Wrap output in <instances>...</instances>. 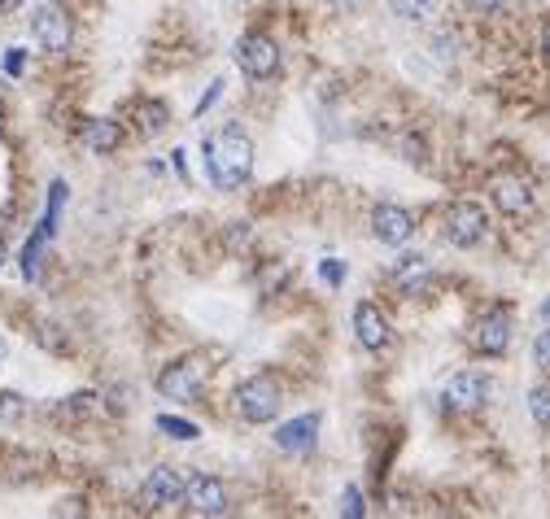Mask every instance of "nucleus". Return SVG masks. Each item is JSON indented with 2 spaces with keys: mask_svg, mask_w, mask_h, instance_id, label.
Returning a JSON list of instances; mask_svg holds the SVG:
<instances>
[{
  "mask_svg": "<svg viewBox=\"0 0 550 519\" xmlns=\"http://www.w3.org/2000/svg\"><path fill=\"white\" fill-rule=\"evenodd\" d=\"M201 153H206L210 179L223 192H236L241 184H249V175H254V140H249L241 127H219L206 144H201Z\"/></svg>",
  "mask_w": 550,
  "mask_h": 519,
  "instance_id": "1",
  "label": "nucleus"
},
{
  "mask_svg": "<svg viewBox=\"0 0 550 519\" xmlns=\"http://www.w3.org/2000/svg\"><path fill=\"white\" fill-rule=\"evenodd\" d=\"M236 415L245 419V424H271L275 415H280V406H284V389H280V380L271 376V371H258V376H249L241 380V389H236Z\"/></svg>",
  "mask_w": 550,
  "mask_h": 519,
  "instance_id": "2",
  "label": "nucleus"
},
{
  "mask_svg": "<svg viewBox=\"0 0 550 519\" xmlns=\"http://www.w3.org/2000/svg\"><path fill=\"white\" fill-rule=\"evenodd\" d=\"M489 236V214L485 205L476 201H454L446 214H441V240L450 249H476Z\"/></svg>",
  "mask_w": 550,
  "mask_h": 519,
  "instance_id": "3",
  "label": "nucleus"
},
{
  "mask_svg": "<svg viewBox=\"0 0 550 519\" xmlns=\"http://www.w3.org/2000/svg\"><path fill=\"white\" fill-rule=\"evenodd\" d=\"M206 376H210V367L201 358H175L158 371L153 389H158V397H166V402H193L201 393V384H206Z\"/></svg>",
  "mask_w": 550,
  "mask_h": 519,
  "instance_id": "4",
  "label": "nucleus"
},
{
  "mask_svg": "<svg viewBox=\"0 0 550 519\" xmlns=\"http://www.w3.org/2000/svg\"><path fill=\"white\" fill-rule=\"evenodd\" d=\"M140 506H145L149 515H162V511H175V506H184V472L179 467H153L145 476V485H140Z\"/></svg>",
  "mask_w": 550,
  "mask_h": 519,
  "instance_id": "5",
  "label": "nucleus"
},
{
  "mask_svg": "<svg viewBox=\"0 0 550 519\" xmlns=\"http://www.w3.org/2000/svg\"><path fill=\"white\" fill-rule=\"evenodd\" d=\"M31 35L44 53L62 57V53H70V44H75V22H70L62 5H40L31 18Z\"/></svg>",
  "mask_w": 550,
  "mask_h": 519,
  "instance_id": "6",
  "label": "nucleus"
},
{
  "mask_svg": "<svg viewBox=\"0 0 550 519\" xmlns=\"http://www.w3.org/2000/svg\"><path fill=\"white\" fill-rule=\"evenodd\" d=\"M232 57H236V66H241V75H249V79H271L275 70H280V44L262 31L241 35Z\"/></svg>",
  "mask_w": 550,
  "mask_h": 519,
  "instance_id": "7",
  "label": "nucleus"
},
{
  "mask_svg": "<svg viewBox=\"0 0 550 519\" xmlns=\"http://www.w3.org/2000/svg\"><path fill=\"white\" fill-rule=\"evenodd\" d=\"M184 506H188V515H197V519H219V515H227V489H223V480H219V476H206V472L188 476V480H184Z\"/></svg>",
  "mask_w": 550,
  "mask_h": 519,
  "instance_id": "8",
  "label": "nucleus"
},
{
  "mask_svg": "<svg viewBox=\"0 0 550 519\" xmlns=\"http://www.w3.org/2000/svg\"><path fill=\"white\" fill-rule=\"evenodd\" d=\"M489 201H494L502 214L520 219V214H533L537 192H533V184H529V179H524V175L502 171V175H489Z\"/></svg>",
  "mask_w": 550,
  "mask_h": 519,
  "instance_id": "9",
  "label": "nucleus"
},
{
  "mask_svg": "<svg viewBox=\"0 0 550 519\" xmlns=\"http://www.w3.org/2000/svg\"><path fill=\"white\" fill-rule=\"evenodd\" d=\"M354 336L363 349H372V354H380V349L393 345V323L389 315L376 306V301H358L354 306Z\"/></svg>",
  "mask_w": 550,
  "mask_h": 519,
  "instance_id": "10",
  "label": "nucleus"
},
{
  "mask_svg": "<svg viewBox=\"0 0 550 519\" xmlns=\"http://www.w3.org/2000/svg\"><path fill=\"white\" fill-rule=\"evenodd\" d=\"M372 236L380 240V245H389V249L406 245V240L415 236V214L402 210V205H393V201H380L372 210Z\"/></svg>",
  "mask_w": 550,
  "mask_h": 519,
  "instance_id": "11",
  "label": "nucleus"
},
{
  "mask_svg": "<svg viewBox=\"0 0 550 519\" xmlns=\"http://www.w3.org/2000/svg\"><path fill=\"white\" fill-rule=\"evenodd\" d=\"M441 402H446V410H481L489 402V376H481V371H459V376L446 380Z\"/></svg>",
  "mask_w": 550,
  "mask_h": 519,
  "instance_id": "12",
  "label": "nucleus"
},
{
  "mask_svg": "<svg viewBox=\"0 0 550 519\" xmlns=\"http://www.w3.org/2000/svg\"><path fill=\"white\" fill-rule=\"evenodd\" d=\"M507 345H511V310H489V315L476 323V332H472V349L476 354H485V358H502L507 354Z\"/></svg>",
  "mask_w": 550,
  "mask_h": 519,
  "instance_id": "13",
  "label": "nucleus"
},
{
  "mask_svg": "<svg viewBox=\"0 0 550 519\" xmlns=\"http://www.w3.org/2000/svg\"><path fill=\"white\" fill-rule=\"evenodd\" d=\"M79 140H83V149L88 153H101V158H110V153L123 149V127L114 123V118H88L79 131Z\"/></svg>",
  "mask_w": 550,
  "mask_h": 519,
  "instance_id": "14",
  "label": "nucleus"
},
{
  "mask_svg": "<svg viewBox=\"0 0 550 519\" xmlns=\"http://www.w3.org/2000/svg\"><path fill=\"white\" fill-rule=\"evenodd\" d=\"M315 441H319V415H302V419H293V424L275 428V445H280V450H289V454L315 450Z\"/></svg>",
  "mask_w": 550,
  "mask_h": 519,
  "instance_id": "15",
  "label": "nucleus"
},
{
  "mask_svg": "<svg viewBox=\"0 0 550 519\" xmlns=\"http://www.w3.org/2000/svg\"><path fill=\"white\" fill-rule=\"evenodd\" d=\"M393 284H398L402 293H424V288L433 284V262H428L424 253H406V258L393 262Z\"/></svg>",
  "mask_w": 550,
  "mask_h": 519,
  "instance_id": "16",
  "label": "nucleus"
},
{
  "mask_svg": "<svg viewBox=\"0 0 550 519\" xmlns=\"http://www.w3.org/2000/svg\"><path fill=\"white\" fill-rule=\"evenodd\" d=\"M131 118H136L140 136L153 140V136H162V131H166V123H171V110H166L162 101H136V105H131Z\"/></svg>",
  "mask_w": 550,
  "mask_h": 519,
  "instance_id": "17",
  "label": "nucleus"
},
{
  "mask_svg": "<svg viewBox=\"0 0 550 519\" xmlns=\"http://www.w3.org/2000/svg\"><path fill=\"white\" fill-rule=\"evenodd\" d=\"M393 14L406 18V22H433L437 0H393Z\"/></svg>",
  "mask_w": 550,
  "mask_h": 519,
  "instance_id": "18",
  "label": "nucleus"
},
{
  "mask_svg": "<svg viewBox=\"0 0 550 519\" xmlns=\"http://www.w3.org/2000/svg\"><path fill=\"white\" fill-rule=\"evenodd\" d=\"M92 410H97V393H75L57 406V419H83V415H92Z\"/></svg>",
  "mask_w": 550,
  "mask_h": 519,
  "instance_id": "19",
  "label": "nucleus"
},
{
  "mask_svg": "<svg viewBox=\"0 0 550 519\" xmlns=\"http://www.w3.org/2000/svg\"><path fill=\"white\" fill-rule=\"evenodd\" d=\"M529 415L537 419V428H550V384H537L529 393Z\"/></svg>",
  "mask_w": 550,
  "mask_h": 519,
  "instance_id": "20",
  "label": "nucleus"
},
{
  "mask_svg": "<svg viewBox=\"0 0 550 519\" xmlns=\"http://www.w3.org/2000/svg\"><path fill=\"white\" fill-rule=\"evenodd\" d=\"M158 428H162V432H171L175 441H193V437H197V428H193V424H184V419H171V415H162V419H158Z\"/></svg>",
  "mask_w": 550,
  "mask_h": 519,
  "instance_id": "21",
  "label": "nucleus"
},
{
  "mask_svg": "<svg viewBox=\"0 0 550 519\" xmlns=\"http://www.w3.org/2000/svg\"><path fill=\"white\" fill-rule=\"evenodd\" d=\"M402 158L424 166V162H428V144H424L420 136H402Z\"/></svg>",
  "mask_w": 550,
  "mask_h": 519,
  "instance_id": "22",
  "label": "nucleus"
},
{
  "mask_svg": "<svg viewBox=\"0 0 550 519\" xmlns=\"http://www.w3.org/2000/svg\"><path fill=\"white\" fill-rule=\"evenodd\" d=\"M22 397L18 393H0V419H22Z\"/></svg>",
  "mask_w": 550,
  "mask_h": 519,
  "instance_id": "23",
  "label": "nucleus"
},
{
  "mask_svg": "<svg viewBox=\"0 0 550 519\" xmlns=\"http://www.w3.org/2000/svg\"><path fill=\"white\" fill-rule=\"evenodd\" d=\"M511 0H468V9L472 14H481V18H489V14H502Z\"/></svg>",
  "mask_w": 550,
  "mask_h": 519,
  "instance_id": "24",
  "label": "nucleus"
},
{
  "mask_svg": "<svg viewBox=\"0 0 550 519\" xmlns=\"http://www.w3.org/2000/svg\"><path fill=\"white\" fill-rule=\"evenodd\" d=\"M533 358H537V367H546V371H550V328L533 341Z\"/></svg>",
  "mask_w": 550,
  "mask_h": 519,
  "instance_id": "25",
  "label": "nucleus"
},
{
  "mask_svg": "<svg viewBox=\"0 0 550 519\" xmlns=\"http://www.w3.org/2000/svg\"><path fill=\"white\" fill-rule=\"evenodd\" d=\"M341 511L350 515V519L363 515V498H358V489H350V493H345V498H341Z\"/></svg>",
  "mask_w": 550,
  "mask_h": 519,
  "instance_id": "26",
  "label": "nucleus"
},
{
  "mask_svg": "<svg viewBox=\"0 0 550 519\" xmlns=\"http://www.w3.org/2000/svg\"><path fill=\"white\" fill-rule=\"evenodd\" d=\"M9 70H14V75H18V70H22V53H18V48H14V53H9V62H5Z\"/></svg>",
  "mask_w": 550,
  "mask_h": 519,
  "instance_id": "27",
  "label": "nucleus"
},
{
  "mask_svg": "<svg viewBox=\"0 0 550 519\" xmlns=\"http://www.w3.org/2000/svg\"><path fill=\"white\" fill-rule=\"evenodd\" d=\"M14 9H22V0H0V14H14Z\"/></svg>",
  "mask_w": 550,
  "mask_h": 519,
  "instance_id": "28",
  "label": "nucleus"
},
{
  "mask_svg": "<svg viewBox=\"0 0 550 519\" xmlns=\"http://www.w3.org/2000/svg\"><path fill=\"white\" fill-rule=\"evenodd\" d=\"M542 53L550 57V22H546V27H542Z\"/></svg>",
  "mask_w": 550,
  "mask_h": 519,
  "instance_id": "29",
  "label": "nucleus"
},
{
  "mask_svg": "<svg viewBox=\"0 0 550 519\" xmlns=\"http://www.w3.org/2000/svg\"><path fill=\"white\" fill-rule=\"evenodd\" d=\"M5 258H9V245H5V240H0V267H5Z\"/></svg>",
  "mask_w": 550,
  "mask_h": 519,
  "instance_id": "30",
  "label": "nucleus"
},
{
  "mask_svg": "<svg viewBox=\"0 0 550 519\" xmlns=\"http://www.w3.org/2000/svg\"><path fill=\"white\" fill-rule=\"evenodd\" d=\"M5 354H9V345H5V336H0V362H5Z\"/></svg>",
  "mask_w": 550,
  "mask_h": 519,
  "instance_id": "31",
  "label": "nucleus"
},
{
  "mask_svg": "<svg viewBox=\"0 0 550 519\" xmlns=\"http://www.w3.org/2000/svg\"><path fill=\"white\" fill-rule=\"evenodd\" d=\"M0 118H5V114H0Z\"/></svg>",
  "mask_w": 550,
  "mask_h": 519,
  "instance_id": "32",
  "label": "nucleus"
}]
</instances>
